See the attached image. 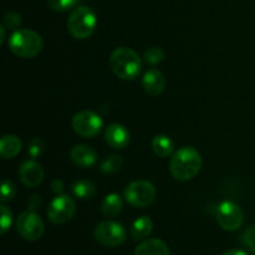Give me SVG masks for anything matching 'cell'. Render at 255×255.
Here are the masks:
<instances>
[{"mask_svg": "<svg viewBox=\"0 0 255 255\" xmlns=\"http://www.w3.org/2000/svg\"><path fill=\"white\" fill-rule=\"evenodd\" d=\"M222 255H248L244 251H239V249H232V251L224 252Z\"/></svg>", "mask_w": 255, "mask_h": 255, "instance_id": "obj_31", "label": "cell"}, {"mask_svg": "<svg viewBox=\"0 0 255 255\" xmlns=\"http://www.w3.org/2000/svg\"><path fill=\"white\" fill-rule=\"evenodd\" d=\"M79 1L80 0H47L49 6L51 7L52 10H55V11L60 12H64L72 9L74 6H76Z\"/></svg>", "mask_w": 255, "mask_h": 255, "instance_id": "obj_23", "label": "cell"}, {"mask_svg": "<svg viewBox=\"0 0 255 255\" xmlns=\"http://www.w3.org/2000/svg\"><path fill=\"white\" fill-rule=\"evenodd\" d=\"M72 192L75 196L80 199H89L92 198L96 193V188L92 182L86 181V179H80V181L75 182L72 186Z\"/></svg>", "mask_w": 255, "mask_h": 255, "instance_id": "obj_20", "label": "cell"}, {"mask_svg": "<svg viewBox=\"0 0 255 255\" xmlns=\"http://www.w3.org/2000/svg\"><path fill=\"white\" fill-rule=\"evenodd\" d=\"M0 211H1V234H5L7 232V229L11 227L12 214L11 211L6 206H4V204L0 207Z\"/></svg>", "mask_w": 255, "mask_h": 255, "instance_id": "obj_25", "label": "cell"}, {"mask_svg": "<svg viewBox=\"0 0 255 255\" xmlns=\"http://www.w3.org/2000/svg\"><path fill=\"white\" fill-rule=\"evenodd\" d=\"M51 187H52V191H54L55 193L60 194L62 191H64V182L60 181V179H55V181L52 182Z\"/></svg>", "mask_w": 255, "mask_h": 255, "instance_id": "obj_29", "label": "cell"}, {"mask_svg": "<svg viewBox=\"0 0 255 255\" xmlns=\"http://www.w3.org/2000/svg\"><path fill=\"white\" fill-rule=\"evenodd\" d=\"M143 59L147 64H159V62H162L164 60V51L161 47H151V49L146 50V52L143 55Z\"/></svg>", "mask_w": 255, "mask_h": 255, "instance_id": "obj_22", "label": "cell"}, {"mask_svg": "<svg viewBox=\"0 0 255 255\" xmlns=\"http://www.w3.org/2000/svg\"><path fill=\"white\" fill-rule=\"evenodd\" d=\"M202 168V157L196 148L184 146L174 152L169 163V171L174 179L181 182L193 179Z\"/></svg>", "mask_w": 255, "mask_h": 255, "instance_id": "obj_1", "label": "cell"}, {"mask_svg": "<svg viewBox=\"0 0 255 255\" xmlns=\"http://www.w3.org/2000/svg\"><path fill=\"white\" fill-rule=\"evenodd\" d=\"M21 24V16L16 11H7L4 17V25L9 29H16Z\"/></svg>", "mask_w": 255, "mask_h": 255, "instance_id": "obj_28", "label": "cell"}, {"mask_svg": "<svg viewBox=\"0 0 255 255\" xmlns=\"http://www.w3.org/2000/svg\"><path fill=\"white\" fill-rule=\"evenodd\" d=\"M40 199H39V196H32L31 198L29 199V207H30V211H32V209L36 208L37 206L40 204Z\"/></svg>", "mask_w": 255, "mask_h": 255, "instance_id": "obj_30", "label": "cell"}, {"mask_svg": "<svg viewBox=\"0 0 255 255\" xmlns=\"http://www.w3.org/2000/svg\"><path fill=\"white\" fill-rule=\"evenodd\" d=\"M122 206L124 204L121 197L116 193H111L107 194L102 201L101 211L106 217H116L117 214L121 213Z\"/></svg>", "mask_w": 255, "mask_h": 255, "instance_id": "obj_19", "label": "cell"}, {"mask_svg": "<svg viewBox=\"0 0 255 255\" xmlns=\"http://www.w3.org/2000/svg\"><path fill=\"white\" fill-rule=\"evenodd\" d=\"M70 157L77 167L90 168L97 162V153L94 148L87 144H76L70 151Z\"/></svg>", "mask_w": 255, "mask_h": 255, "instance_id": "obj_13", "label": "cell"}, {"mask_svg": "<svg viewBox=\"0 0 255 255\" xmlns=\"http://www.w3.org/2000/svg\"><path fill=\"white\" fill-rule=\"evenodd\" d=\"M217 222L224 231H237L243 223V211L237 203L232 201H224L218 206L216 212Z\"/></svg>", "mask_w": 255, "mask_h": 255, "instance_id": "obj_10", "label": "cell"}, {"mask_svg": "<svg viewBox=\"0 0 255 255\" xmlns=\"http://www.w3.org/2000/svg\"><path fill=\"white\" fill-rule=\"evenodd\" d=\"M102 119L97 114L92 111H81L77 112L72 117L71 126L74 131L85 138H92L96 137L101 132Z\"/></svg>", "mask_w": 255, "mask_h": 255, "instance_id": "obj_7", "label": "cell"}, {"mask_svg": "<svg viewBox=\"0 0 255 255\" xmlns=\"http://www.w3.org/2000/svg\"><path fill=\"white\" fill-rule=\"evenodd\" d=\"M110 66L117 77L134 80L141 72L142 62L136 51L126 46L117 47L110 56Z\"/></svg>", "mask_w": 255, "mask_h": 255, "instance_id": "obj_2", "label": "cell"}, {"mask_svg": "<svg viewBox=\"0 0 255 255\" xmlns=\"http://www.w3.org/2000/svg\"><path fill=\"white\" fill-rule=\"evenodd\" d=\"M105 139L112 148H125L131 141L129 132L120 124H112L105 131Z\"/></svg>", "mask_w": 255, "mask_h": 255, "instance_id": "obj_12", "label": "cell"}, {"mask_svg": "<svg viewBox=\"0 0 255 255\" xmlns=\"http://www.w3.org/2000/svg\"><path fill=\"white\" fill-rule=\"evenodd\" d=\"M156 188L151 182L134 181L125 189V198L131 206L146 208L156 199Z\"/></svg>", "mask_w": 255, "mask_h": 255, "instance_id": "obj_5", "label": "cell"}, {"mask_svg": "<svg viewBox=\"0 0 255 255\" xmlns=\"http://www.w3.org/2000/svg\"><path fill=\"white\" fill-rule=\"evenodd\" d=\"M21 141L14 134H6L0 141V154L2 158H14L21 151Z\"/></svg>", "mask_w": 255, "mask_h": 255, "instance_id": "obj_17", "label": "cell"}, {"mask_svg": "<svg viewBox=\"0 0 255 255\" xmlns=\"http://www.w3.org/2000/svg\"><path fill=\"white\" fill-rule=\"evenodd\" d=\"M97 17L89 6H79L70 14L67 20L69 31L75 39H87L96 29Z\"/></svg>", "mask_w": 255, "mask_h": 255, "instance_id": "obj_4", "label": "cell"}, {"mask_svg": "<svg viewBox=\"0 0 255 255\" xmlns=\"http://www.w3.org/2000/svg\"><path fill=\"white\" fill-rule=\"evenodd\" d=\"M242 242L247 248L255 253V226L248 228L242 234Z\"/></svg>", "mask_w": 255, "mask_h": 255, "instance_id": "obj_26", "label": "cell"}, {"mask_svg": "<svg viewBox=\"0 0 255 255\" xmlns=\"http://www.w3.org/2000/svg\"><path fill=\"white\" fill-rule=\"evenodd\" d=\"M133 255H171V253L163 241L152 238L142 242L136 248Z\"/></svg>", "mask_w": 255, "mask_h": 255, "instance_id": "obj_15", "label": "cell"}, {"mask_svg": "<svg viewBox=\"0 0 255 255\" xmlns=\"http://www.w3.org/2000/svg\"><path fill=\"white\" fill-rule=\"evenodd\" d=\"M20 181L29 188H35L44 181V169L37 162L25 161L19 169Z\"/></svg>", "mask_w": 255, "mask_h": 255, "instance_id": "obj_11", "label": "cell"}, {"mask_svg": "<svg viewBox=\"0 0 255 255\" xmlns=\"http://www.w3.org/2000/svg\"><path fill=\"white\" fill-rule=\"evenodd\" d=\"M45 149V143L41 138H34L29 144V154L32 158H37L42 154Z\"/></svg>", "mask_w": 255, "mask_h": 255, "instance_id": "obj_27", "label": "cell"}, {"mask_svg": "<svg viewBox=\"0 0 255 255\" xmlns=\"http://www.w3.org/2000/svg\"><path fill=\"white\" fill-rule=\"evenodd\" d=\"M7 44L9 49L22 59L35 57L42 50L41 36L36 31L29 29H20L12 32Z\"/></svg>", "mask_w": 255, "mask_h": 255, "instance_id": "obj_3", "label": "cell"}, {"mask_svg": "<svg viewBox=\"0 0 255 255\" xmlns=\"http://www.w3.org/2000/svg\"><path fill=\"white\" fill-rule=\"evenodd\" d=\"M16 231L25 241L35 242L44 233V222L34 211H26L16 219Z\"/></svg>", "mask_w": 255, "mask_h": 255, "instance_id": "obj_8", "label": "cell"}, {"mask_svg": "<svg viewBox=\"0 0 255 255\" xmlns=\"http://www.w3.org/2000/svg\"><path fill=\"white\" fill-rule=\"evenodd\" d=\"M16 194V187L11 181H2L1 183V201H11Z\"/></svg>", "mask_w": 255, "mask_h": 255, "instance_id": "obj_24", "label": "cell"}, {"mask_svg": "<svg viewBox=\"0 0 255 255\" xmlns=\"http://www.w3.org/2000/svg\"><path fill=\"white\" fill-rule=\"evenodd\" d=\"M152 229H153V222L149 217H139L136 221L132 223L131 226V233L132 239L134 241H142V239H146L149 234L152 233Z\"/></svg>", "mask_w": 255, "mask_h": 255, "instance_id": "obj_16", "label": "cell"}, {"mask_svg": "<svg viewBox=\"0 0 255 255\" xmlns=\"http://www.w3.org/2000/svg\"><path fill=\"white\" fill-rule=\"evenodd\" d=\"M122 167H124V159L121 156H109L107 158H105L102 161L100 169H101L104 173H116V172L121 171Z\"/></svg>", "mask_w": 255, "mask_h": 255, "instance_id": "obj_21", "label": "cell"}, {"mask_svg": "<svg viewBox=\"0 0 255 255\" xmlns=\"http://www.w3.org/2000/svg\"><path fill=\"white\" fill-rule=\"evenodd\" d=\"M142 86H143L144 91L151 96H158L164 91V87H166L164 75L159 70H148L142 77Z\"/></svg>", "mask_w": 255, "mask_h": 255, "instance_id": "obj_14", "label": "cell"}, {"mask_svg": "<svg viewBox=\"0 0 255 255\" xmlns=\"http://www.w3.org/2000/svg\"><path fill=\"white\" fill-rule=\"evenodd\" d=\"M75 213H76V203L71 197L66 194H59L47 208V217L55 224L67 223L71 221Z\"/></svg>", "mask_w": 255, "mask_h": 255, "instance_id": "obj_9", "label": "cell"}, {"mask_svg": "<svg viewBox=\"0 0 255 255\" xmlns=\"http://www.w3.org/2000/svg\"><path fill=\"white\" fill-rule=\"evenodd\" d=\"M0 31H1V37H0V42H4V39H5V26H1L0 27Z\"/></svg>", "mask_w": 255, "mask_h": 255, "instance_id": "obj_32", "label": "cell"}, {"mask_svg": "<svg viewBox=\"0 0 255 255\" xmlns=\"http://www.w3.org/2000/svg\"><path fill=\"white\" fill-rule=\"evenodd\" d=\"M152 149H153V152L158 157L166 158V157L171 156L173 153V141L168 136H166V134H157L152 139Z\"/></svg>", "mask_w": 255, "mask_h": 255, "instance_id": "obj_18", "label": "cell"}, {"mask_svg": "<svg viewBox=\"0 0 255 255\" xmlns=\"http://www.w3.org/2000/svg\"><path fill=\"white\" fill-rule=\"evenodd\" d=\"M95 239L105 247H119L126 241V229L122 224L114 221L101 222L95 228Z\"/></svg>", "mask_w": 255, "mask_h": 255, "instance_id": "obj_6", "label": "cell"}]
</instances>
